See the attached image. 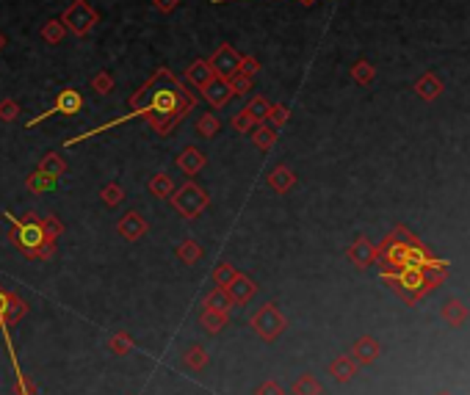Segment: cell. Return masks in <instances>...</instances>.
Returning <instances> with one entry per match:
<instances>
[{
	"label": "cell",
	"mask_w": 470,
	"mask_h": 395,
	"mask_svg": "<svg viewBox=\"0 0 470 395\" xmlns=\"http://www.w3.org/2000/svg\"><path fill=\"white\" fill-rule=\"evenodd\" d=\"M128 103H130L133 111H128L125 116H116V119H111V122H105L100 128H92L89 133L67 139V147H75V144H80V141H86L92 136H100V133H105V130H111L116 125H125L130 119H147V125L158 136H169L172 128L197 108V97L172 75L169 67H158L147 78V83Z\"/></svg>",
	"instance_id": "1"
},
{
	"label": "cell",
	"mask_w": 470,
	"mask_h": 395,
	"mask_svg": "<svg viewBox=\"0 0 470 395\" xmlns=\"http://www.w3.org/2000/svg\"><path fill=\"white\" fill-rule=\"evenodd\" d=\"M6 221H11L8 240L14 243L19 254H25L28 260H50L55 254V240L44 232L42 218L36 213H25L22 218H14L6 213Z\"/></svg>",
	"instance_id": "2"
},
{
	"label": "cell",
	"mask_w": 470,
	"mask_h": 395,
	"mask_svg": "<svg viewBox=\"0 0 470 395\" xmlns=\"http://www.w3.org/2000/svg\"><path fill=\"white\" fill-rule=\"evenodd\" d=\"M169 202H172V207L186 218V221H194L197 216H202L205 213V207L211 204V197H208V191L205 188H200L197 183H183L180 188H175L172 191V197H169Z\"/></svg>",
	"instance_id": "3"
},
{
	"label": "cell",
	"mask_w": 470,
	"mask_h": 395,
	"mask_svg": "<svg viewBox=\"0 0 470 395\" xmlns=\"http://www.w3.org/2000/svg\"><path fill=\"white\" fill-rule=\"evenodd\" d=\"M382 276H385V282H390L393 290L401 293L407 301H418V299H424V296L429 293V285H426L421 268H401V271H393V274L382 271Z\"/></svg>",
	"instance_id": "4"
},
{
	"label": "cell",
	"mask_w": 470,
	"mask_h": 395,
	"mask_svg": "<svg viewBox=\"0 0 470 395\" xmlns=\"http://www.w3.org/2000/svg\"><path fill=\"white\" fill-rule=\"evenodd\" d=\"M249 326H252V332H254L260 340L274 343V340L285 332L288 321H285V315H282L274 304H263V307L249 318Z\"/></svg>",
	"instance_id": "5"
},
{
	"label": "cell",
	"mask_w": 470,
	"mask_h": 395,
	"mask_svg": "<svg viewBox=\"0 0 470 395\" xmlns=\"http://www.w3.org/2000/svg\"><path fill=\"white\" fill-rule=\"evenodd\" d=\"M61 22H64V28L67 30H72L75 36H86L97 22H100V14L89 6V0H75L61 17H58Z\"/></svg>",
	"instance_id": "6"
},
{
	"label": "cell",
	"mask_w": 470,
	"mask_h": 395,
	"mask_svg": "<svg viewBox=\"0 0 470 395\" xmlns=\"http://www.w3.org/2000/svg\"><path fill=\"white\" fill-rule=\"evenodd\" d=\"M80 108H83V97H80L75 89H64V91H58V94H55V103H53L47 111H42L39 116L28 119V125H25V128H36L39 122H44V119H50V116H55V114L72 116V114H78Z\"/></svg>",
	"instance_id": "7"
},
{
	"label": "cell",
	"mask_w": 470,
	"mask_h": 395,
	"mask_svg": "<svg viewBox=\"0 0 470 395\" xmlns=\"http://www.w3.org/2000/svg\"><path fill=\"white\" fill-rule=\"evenodd\" d=\"M208 64L214 67V72H216V78H219V80H227L230 75L238 72L241 53L235 50L233 44H219V47H216V53L208 58Z\"/></svg>",
	"instance_id": "8"
},
{
	"label": "cell",
	"mask_w": 470,
	"mask_h": 395,
	"mask_svg": "<svg viewBox=\"0 0 470 395\" xmlns=\"http://www.w3.org/2000/svg\"><path fill=\"white\" fill-rule=\"evenodd\" d=\"M147 229H150V221H147L139 210L125 213V216L119 218V224H116V232H119L125 240H139V238L147 235Z\"/></svg>",
	"instance_id": "9"
},
{
	"label": "cell",
	"mask_w": 470,
	"mask_h": 395,
	"mask_svg": "<svg viewBox=\"0 0 470 395\" xmlns=\"http://www.w3.org/2000/svg\"><path fill=\"white\" fill-rule=\"evenodd\" d=\"M346 257H349V260H351V265H357V268H368V265H374V263H376V246H374L365 235H360V238L349 246Z\"/></svg>",
	"instance_id": "10"
},
{
	"label": "cell",
	"mask_w": 470,
	"mask_h": 395,
	"mask_svg": "<svg viewBox=\"0 0 470 395\" xmlns=\"http://www.w3.org/2000/svg\"><path fill=\"white\" fill-rule=\"evenodd\" d=\"M186 80L194 86V89H208L214 80H216V72H214V67L205 61V58H197V61H191V67L186 69Z\"/></svg>",
	"instance_id": "11"
},
{
	"label": "cell",
	"mask_w": 470,
	"mask_h": 395,
	"mask_svg": "<svg viewBox=\"0 0 470 395\" xmlns=\"http://www.w3.org/2000/svg\"><path fill=\"white\" fill-rule=\"evenodd\" d=\"M379 354H382V346H379L371 335H363V337L351 346V351H349V357H351L357 365H371Z\"/></svg>",
	"instance_id": "12"
},
{
	"label": "cell",
	"mask_w": 470,
	"mask_h": 395,
	"mask_svg": "<svg viewBox=\"0 0 470 395\" xmlns=\"http://www.w3.org/2000/svg\"><path fill=\"white\" fill-rule=\"evenodd\" d=\"M205 164H208V158H205V152L200 150V147H186L180 155H177V169L183 172V175H197V172H202L205 169Z\"/></svg>",
	"instance_id": "13"
},
{
	"label": "cell",
	"mask_w": 470,
	"mask_h": 395,
	"mask_svg": "<svg viewBox=\"0 0 470 395\" xmlns=\"http://www.w3.org/2000/svg\"><path fill=\"white\" fill-rule=\"evenodd\" d=\"M227 293H230L233 304H249V299L257 293V285H254V279H252V276L238 274V276L233 279V285L227 288Z\"/></svg>",
	"instance_id": "14"
},
{
	"label": "cell",
	"mask_w": 470,
	"mask_h": 395,
	"mask_svg": "<svg viewBox=\"0 0 470 395\" xmlns=\"http://www.w3.org/2000/svg\"><path fill=\"white\" fill-rule=\"evenodd\" d=\"M415 94H418L421 100H426V103L437 100V97L443 94V80H440L435 72H424V75L418 78V83H415Z\"/></svg>",
	"instance_id": "15"
},
{
	"label": "cell",
	"mask_w": 470,
	"mask_h": 395,
	"mask_svg": "<svg viewBox=\"0 0 470 395\" xmlns=\"http://www.w3.org/2000/svg\"><path fill=\"white\" fill-rule=\"evenodd\" d=\"M357 362L349 357V354H340V357H335L332 362H329V376H335V382H340V385H346V382H351L354 376H357Z\"/></svg>",
	"instance_id": "16"
},
{
	"label": "cell",
	"mask_w": 470,
	"mask_h": 395,
	"mask_svg": "<svg viewBox=\"0 0 470 395\" xmlns=\"http://www.w3.org/2000/svg\"><path fill=\"white\" fill-rule=\"evenodd\" d=\"M293 186H296V175H293V169H288V166H277V169H271V175H268V188H271V191H277V194H288Z\"/></svg>",
	"instance_id": "17"
},
{
	"label": "cell",
	"mask_w": 470,
	"mask_h": 395,
	"mask_svg": "<svg viewBox=\"0 0 470 395\" xmlns=\"http://www.w3.org/2000/svg\"><path fill=\"white\" fill-rule=\"evenodd\" d=\"M202 307H205V310H216V313H227V315H230L233 299H230L227 288H219V285H216V288L202 299Z\"/></svg>",
	"instance_id": "18"
},
{
	"label": "cell",
	"mask_w": 470,
	"mask_h": 395,
	"mask_svg": "<svg viewBox=\"0 0 470 395\" xmlns=\"http://www.w3.org/2000/svg\"><path fill=\"white\" fill-rule=\"evenodd\" d=\"M202 94H205V100L214 105V108H225L230 100H233V94H230V89H227V83L225 80H214L208 89H202Z\"/></svg>",
	"instance_id": "19"
},
{
	"label": "cell",
	"mask_w": 470,
	"mask_h": 395,
	"mask_svg": "<svg viewBox=\"0 0 470 395\" xmlns=\"http://www.w3.org/2000/svg\"><path fill=\"white\" fill-rule=\"evenodd\" d=\"M55 183H58V177H53V175H47V172H42V169H36L33 175H28L25 188H28L31 194H47V191H53V188H55Z\"/></svg>",
	"instance_id": "20"
},
{
	"label": "cell",
	"mask_w": 470,
	"mask_h": 395,
	"mask_svg": "<svg viewBox=\"0 0 470 395\" xmlns=\"http://www.w3.org/2000/svg\"><path fill=\"white\" fill-rule=\"evenodd\" d=\"M249 133H252L254 147H260V150H271L277 144V128H271L268 122H257Z\"/></svg>",
	"instance_id": "21"
},
{
	"label": "cell",
	"mask_w": 470,
	"mask_h": 395,
	"mask_svg": "<svg viewBox=\"0 0 470 395\" xmlns=\"http://www.w3.org/2000/svg\"><path fill=\"white\" fill-rule=\"evenodd\" d=\"M200 324L205 326V332L219 335V332H225V326L230 324V315H227V313H216V310H202Z\"/></svg>",
	"instance_id": "22"
},
{
	"label": "cell",
	"mask_w": 470,
	"mask_h": 395,
	"mask_svg": "<svg viewBox=\"0 0 470 395\" xmlns=\"http://www.w3.org/2000/svg\"><path fill=\"white\" fill-rule=\"evenodd\" d=\"M443 321H446L449 326H460V324H465V321H468V307H465L460 299L446 301V307H443Z\"/></svg>",
	"instance_id": "23"
},
{
	"label": "cell",
	"mask_w": 470,
	"mask_h": 395,
	"mask_svg": "<svg viewBox=\"0 0 470 395\" xmlns=\"http://www.w3.org/2000/svg\"><path fill=\"white\" fill-rule=\"evenodd\" d=\"M183 365L189 368V371H205L208 368V351L202 349V346H189L186 351H183Z\"/></svg>",
	"instance_id": "24"
},
{
	"label": "cell",
	"mask_w": 470,
	"mask_h": 395,
	"mask_svg": "<svg viewBox=\"0 0 470 395\" xmlns=\"http://www.w3.org/2000/svg\"><path fill=\"white\" fill-rule=\"evenodd\" d=\"M172 191H175V183H172V177L166 172H158V175L150 177V194L155 199H169Z\"/></svg>",
	"instance_id": "25"
},
{
	"label": "cell",
	"mask_w": 470,
	"mask_h": 395,
	"mask_svg": "<svg viewBox=\"0 0 470 395\" xmlns=\"http://www.w3.org/2000/svg\"><path fill=\"white\" fill-rule=\"evenodd\" d=\"M175 254H177V260H180L183 265H194V263H200V257H202V246L189 238V240H183V243L177 246Z\"/></svg>",
	"instance_id": "26"
},
{
	"label": "cell",
	"mask_w": 470,
	"mask_h": 395,
	"mask_svg": "<svg viewBox=\"0 0 470 395\" xmlns=\"http://www.w3.org/2000/svg\"><path fill=\"white\" fill-rule=\"evenodd\" d=\"M133 346H136V340H133L130 332H116V335H111V340H108V349H111V354H116V357L130 354Z\"/></svg>",
	"instance_id": "27"
},
{
	"label": "cell",
	"mask_w": 470,
	"mask_h": 395,
	"mask_svg": "<svg viewBox=\"0 0 470 395\" xmlns=\"http://www.w3.org/2000/svg\"><path fill=\"white\" fill-rule=\"evenodd\" d=\"M39 169L47 172V175H53V177H61V175L67 172V161H64L58 152H47V155H42Z\"/></svg>",
	"instance_id": "28"
},
{
	"label": "cell",
	"mask_w": 470,
	"mask_h": 395,
	"mask_svg": "<svg viewBox=\"0 0 470 395\" xmlns=\"http://www.w3.org/2000/svg\"><path fill=\"white\" fill-rule=\"evenodd\" d=\"M374 78H376V69H374V64H371V61L360 58V61L351 67V80H354V83H360V86H368Z\"/></svg>",
	"instance_id": "29"
},
{
	"label": "cell",
	"mask_w": 470,
	"mask_h": 395,
	"mask_svg": "<svg viewBox=\"0 0 470 395\" xmlns=\"http://www.w3.org/2000/svg\"><path fill=\"white\" fill-rule=\"evenodd\" d=\"M64 36H67V28H64L61 19H47V22L42 25V39H44L47 44H58Z\"/></svg>",
	"instance_id": "30"
},
{
	"label": "cell",
	"mask_w": 470,
	"mask_h": 395,
	"mask_svg": "<svg viewBox=\"0 0 470 395\" xmlns=\"http://www.w3.org/2000/svg\"><path fill=\"white\" fill-rule=\"evenodd\" d=\"M235 276H238V268H235L233 263H227V260H222V263L216 265V271H214V282H216L219 288H230Z\"/></svg>",
	"instance_id": "31"
},
{
	"label": "cell",
	"mask_w": 470,
	"mask_h": 395,
	"mask_svg": "<svg viewBox=\"0 0 470 395\" xmlns=\"http://www.w3.org/2000/svg\"><path fill=\"white\" fill-rule=\"evenodd\" d=\"M293 395H321V382L315 376L304 374L293 382Z\"/></svg>",
	"instance_id": "32"
},
{
	"label": "cell",
	"mask_w": 470,
	"mask_h": 395,
	"mask_svg": "<svg viewBox=\"0 0 470 395\" xmlns=\"http://www.w3.org/2000/svg\"><path fill=\"white\" fill-rule=\"evenodd\" d=\"M25 313H28V304L17 296V293H11V301H8V313H6V324L8 326H14V324H19L22 318H25Z\"/></svg>",
	"instance_id": "33"
},
{
	"label": "cell",
	"mask_w": 470,
	"mask_h": 395,
	"mask_svg": "<svg viewBox=\"0 0 470 395\" xmlns=\"http://www.w3.org/2000/svg\"><path fill=\"white\" fill-rule=\"evenodd\" d=\"M225 83H227V89H230V94H233V97H243V94H249V89H252V78H249V75H243V72L230 75Z\"/></svg>",
	"instance_id": "34"
},
{
	"label": "cell",
	"mask_w": 470,
	"mask_h": 395,
	"mask_svg": "<svg viewBox=\"0 0 470 395\" xmlns=\"http://www.w3.org/2000/svg\"><path fill=\"white\" fill-rule=\"evenodd\" d=\"M100 199H103L105 207H116V204L125 199V188H122L119 183H105V186L100 188Z\"/></svg>",
	"instance_id": "35"
},
{
	"label": "cell",
	"mask_w": 470,
	"mask_h": 395,
	"mask_svg": "<svg viewBox=\"0 0 470 395\" xmlns=\"http://www.w3.org/2000/svg\"><path fill=\"white\" fill-rule=\"evenodd\" d=\"M197 130H200V136H205V139H214V136L222 130V122H219L214 114H202V116L197 119Z\"/></svg>",
	"instance_id": "36"
},
{
	"label": "cell",
	"mask_w": 470,
	"mask_h": 395,
	"mask_svg": "<svg viewBox=\"0 0 470 395\" xmlns=\"http://www.w3.org/2000/svg\"><path fill=\"white\" fill-rule=\"evenodd\" d=\"M246 111L254 116V122H266V116H268V111H271V103H268L263 94H257V97L246 105Z\"/></svg>",
	"instance_id": "37"
},
{
	"label": "cell",
	"mask_w": 470,
	"mask_h": 395,
	"mask_svg": "<svg viewBox=\"0 0 470 395\" xmlns=\"http://www.w3.org/2000/svg\"><path fill=\"white\" fill-rule=\"evenodd\" d=\"M14 395H36V385L22 374V368H14Z\"/></svg>",
	"instance_id": "38"
},
{
	"label": "cell",
	"mask_w": 470,
	"mask_h": 395,
	"mask_svg": "<svg viewBox=\"0 0 470 395\" xmlns=\"http://www.w3.org/2000/svg\"><path fill=\"white\" fill-rule=\"evenodd\" d=\"M92 89L97 91V94H111L114 91V75L111 72H97L94 78H92Z\"/></svg>",
	"instance_id": "39"
},
{
	"label": "cell",
	"mask_w": 470,
	"mask_h": 395,
	"mask_svg": "<svg viewBox=\"0 0 470 395\" xmlns=\"http://www.w3.org/2000/svg\"><path fill=\"white\" fill-rule=\"evenodd\" d=\"M288 116H290V111H288V105H282V103H277V105H271V111H268V116H266V122H268L271 128H282V125L288 122Z\"/></svg>",
	"instance_id": "40"
},
{
	"label": "cell",
	"mask_w": 470,
	"mask_h": 395,
	"mask_svg": "<svg viewBox=\"0 0 470 395\" xmlns=\"http://www.w3.org/2000/svg\"><path fill=\"white\" fill-rule=\"evenodd\" d=\"M254 125H257V122H254V116H252L246 108H241V111L233 116V128L238 130V133H249Z\"/></svg>",
	"instance_id": "41"
},
{
	"label": "cell",
	"mask_w": 470,
	"mask_h": 395,
	"mask_svg": "<svg viewBox=\"0 0 470 395\" xmlns=\"http://www.w3.org/2000/svg\"><path fill=\"white\" fill-rule=\"evenodd\" d=\"M42 227H44V232H47L53 240H58V238L64 235V224L58 221V216H44V218H42Z\"/></svg>",
	"instance_id": "42"
},
{
	"label": "cell",
	"mask_w": 470,
	"mask_h": 395,
	"mask_svg": "<svg viewBox=\"0 0 470 395\" xmlns=\"http://www.w3.org/2000/svg\"><path fill=\"white\" fill-rule=\"evenodd\" d=\"M17 116H19V105H17V100H3V103H0V119L14 122Z\"/></svg>",
	"instance_id": "43"
},
{
	"label": "cell",
	"mask_w": 470,
	"mask_h": 395,
	"mask_svg": "<svg viewBox=\"0 0 470 395\" xmlns=\"http://www.w3.org/2000/svg\"><path fill=\"white\" fill-rule=\"evenodd\" d=\"M8 301H11V290L0 288V332L6 335L8 332V324H6V313H8Z\"/></svg>",
	"instance_id": "44"
},
{
	"label": "cell",
	"mask_w": 470,
	"mask_h": 395,
	"mask_svg": "<svg viewBox=\"0 0 470 395\" xmlns=\"http://www.w3.org/2000/svg\"><path fill=\"white\" fill-rule=\"evenodd\" d=\"M238 72H243V75H257L260 72V61L257 58H252V55H241V64H238Z\"/></svg>",
	"instance_id": "45"
},
{
	"label": "cell",
	"mask_w": 470,
	"mask_h": 395,
	"mask_svg": "<svg viewBox=\"0 0 470 395\" xmlns=\"http://www.w3.org/2000/svg\"><path fill=\"white\" fill-rule=\"evenodd\" d=\"M254 395H285V390L279 387V382H274V379H266L257 390H254Z\"/></svg>",
	"instance_id": "46"
},
{
	"label": "cell",
	"mask_w": 470,
	"mask_h": 395,
	"mask_svg": "<svg viewBox=\"0 0 470 395\" xmlns=\"http://www.w3.org/2000/svg\"><path fill=\"white\" fill-rule=\"evenodd\" d=\"M177 3H180V0H155V8L164 11V14H169V11L177 8Z\"/></svg>",
	"instance_id": "47"
},
{
	"label": "cell",
	"mask_w": 470,
	"mask_h": 395,
	"mask_svg": "<svg viewBox=\"0 0 470 395\" xmlns=\"http://www.w3.org/2000/svg\"><path fill=\"white\" fill-rule=\"evenodd\" d=\"M211 3H233V0H211ZM302 3H304V6H313L315 0H302Z\"/></svg>",
	"instance_id": "48"
},
{
	"label": "cell",
	"mask_w": 470,
	"mask_h": 395,
	"mask_svg": "<svg viewBox=\"0 0 470 395\" xmlns=\"http://www.w3.org/2000/svg\"><path fill=\"white\" fill-rule=\"evenodd\" d=\"M3 47H6V36L0 33V50H3Z\"/></svg>",
	"instance_id": "49"
},
{
	"label": "cell",
	"mask_w": 470,
	"mask_h": 395,
	"mask_svg": "<svg viewBox=\"0 0 470 395\" xmlns=\"http://www.w3.org/2000/svg\"><path fill=\"white\" fill-rule=\"evenodd\" d=\"M440 395H451V393H440Z\"/></svg>",
	"instance_id": "50"
}]
</instances>
